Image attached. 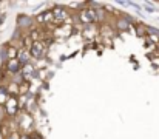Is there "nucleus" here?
Masks as SVG:
<instances>
[{
    "label": "nucleus",
    "instance_id": "nucleus-1",
    "mask_svg": "<svg viewBox=\"0 0 159 139\" xmlns=\"http://www.w3.org/2000/svg\"><path fill=\"white\" fill-rule=\"evenodd\" d=\"M17 26L22 30V31H26V30H31L34 26V19L31 16H26V14H19L17 16Z\"/></svg>",
    "mask_w": 159,
    "mask_h": 139
},
{
    "label": "nucleus",
    "instance_id": "nucleus-2",
    "mask_svg": "<svg viewBox=\"0 0 159 139\" xmlns=\"http://www.w3.org/2000/svg\"><path fill=\"white\" fill-rule=\"evenodd\" d=\"M45 51H47V48H45V45L39 40V42H33L31 44V46H30V54L34 57V59H42L43 56H45Z\"/></svg>",
    "mask_w": 159,
    "mask_h": 139
},
{
    "label": "nucleus",
    "instance_id": "nucleus-3",
    "mask_svg": "<svg viewBox=\"0 0 159 139\" xmlns=\"http://www.w3.org/2000/svg\"><path fill=\"white\" fill-rule=\"evenodd\" d=\"M22 68H23V65L17 60V59H11L8 63H6V73H9V74H17V73H20L22 71Z\"/></svg>",
    "mask_w": 159,
    "mask_h": 139
},
{
    "label": "nucleus",
    "instance_id": "nucleus-4",
    "mask_svg": "<svg viewBox=\"0 0 159 139\" xmlns=\"http://www.w3.org/2000/svg\"><path fill=\"white\" fill-rule=\"evenodd\" d=\"M51 12H53V17H54V22H56V23L63 22V20L66 19V16H68L66 9H65V8H60V6H56Z\"/></svg>",
    "mask_w": 159,
    "mask_h": 139
},
{
    "label": "nucleus",
    "instance_id": "nucleus-5",
    "mask_svg": "<svg viewBox=\"0 0 159 139\" xmlns=\"http://www.w3.org/2000/svg\"><path fill=\"white\" fill-rule=\"evenodd\" d=\"M17 99L16 97H9V100L6 102V105H5V110H8V114L11 116V118H14V114H16V111H17Z\"/></svg>",
    "mask_w": 159,
    "mask_h": 139
},
{
    "label": "nucleus",
    "instance_id": "nucleus-6",
    "mask_svg": "<svg viewBox=\"0 0 159 139\" xmlns=\"http://www.w3.org/2000/svg\"><path fill=\"white\" fill-rule=\"evenodd\" d=\"M113 28H114V30H119V31H127V30L130 28V23H128L124 17H119V19H116V20H114Z\"/></svg>",
    "mask_w": 159,
    "mask_h": 139
},
{
    "label": "nucleus",
    "instance_id": "nucleus-7",
    "mask_svg": "<svg viewBox=\"0 0 159 139\" xmlns=\"http://www.w3.org/2000/svg\"><path fill=\"white\" fill-rule=\"evenodd\" d=\"M94 14H96V22H101V23H105L108 20V16H107V11L102 6H98L94 8Z\"/></svg>",
    "mask_w": 159,
    "mask_h": 139
},
{
    "label": "nucleus",
    "instance_id": "nucleus-8",
    "mask_svg": "<svg viewBox=\"0 0 159 139\" xmlns=\"http://www.w3.org/2000/svg\"><path fill=\"white\" fill-rule=\"evenodd\" d=\"M17 60L25 67V65H28L30 63V53H26V49L25 48H22V49H19V53H17Z\"/></svg>",
    "mask_w": 159,
    "mask_h": 139
},
{
    "label": "nucleus",
    "instance_id": "nucleus-9",
    "mask_svg": "<svg viewBox=\"0 0 159 139\" xmlns=\"http://www.w3.org/2000/svg\"><path fill=\"white\" fill-rule=\"evenodd\" d=\"M0 60H2V63H5V65L11 60V57H9V46L8 45H3L0 48Z\"/></svg>",
    "mask_w": 159,
    "mask_h": 139
},
{
    "label": "nucleus",
    "instance_id": "nucleus-10",
    "mask_svg": "<svg viewBox=\"0 0 159 139\" xmlns=\"http://www.w3.org/2000/svg\"><path fill=\"white\" fill-rule=\"evenodd\" d=\"M9 93H8V88L6 87H0V105H6V102L9 100Z\"/></svg>",
    "mask_w": 159,
    "mask_h": 139
},
{
    "label": "nucleus",
    "instance_id": "nucleus-11",
    "mask_svg": "<svg viewBox=\"0 0 159 139\" xmlns=\"http://www.w3.org/2000/svg\"><path fill=\"white\" fill-rule=\"evenodd\" d=\"M134 30H136V34L139 37H145L147 36V26L144 23H134Z\"/></svg>",
    "mask_w": 159,
    "mask_h": 139
},
{
    "label": "nucleus",
    "instance_id": "nucleus-12",
    "mask_svg": "<svg viewBox=\"0 0 159 139\" xmlns=\"http://www.w3.org/2000/svg\"><path fill=\"white\" fill-rule=\"evenodd\" d=\"M12 82H14V85H22V84H25V76H23V73L20 71V73L14 74V76H12Z\"/></svg>",
    "mask_w": 159,
    "mask_h": 139
},
{
    "label": "nucleus",
    "instance_id": "nucleus-13",
    "mask_svg": "<svg viewBox=\"0 0 159 139\" xmlns=\"http://www.w3.org/2000/svg\"><path fill=\"white\" fill-rule=\"evenodd\" d=\"M34 71H36V70H34V67H33L31 63H28V65H25V67L22 68V73H23L25 77H26V76H33Z\"/></svg>",
    "mask_w": 159,
    "mask_h": 139
},
{
    "label": "nucleus",
    "instance_id": "nucleus-14",
    "mask_svg": "<svg viewBox=\"0 0 159 139\" xmlns=\"http://www.w3.org/2000/svg\"><path fill=\"white\" fill-rule=\"evenodd\" d=\"M144 6H145V9L148 11V12H155L156 11V8L153 6V3H150V2H145L144 3Z\"/></svg>",
    "mask_w": 159,
    "mask_h": 139
},
{
    "label": "nucleus",
    "instance_id": "nucleus-15",
    "mask_svg": "<svg viewBox=\"0 0 159 139\" xmlns=\"http://www.w3.org/2000/svg\"><path fill=\"white\" fill-rule=\"evenodd\" d=\"M5 139H20V135H19L17 132H12V133H11L9 136H6Z\"/></svg>",
    "mask_w": 159,
    "mask_h": 139
},
{
    "label": "nucleus",
    "instance_id": "nucleus-16",
    "mask_svg": "<svg viewBox=\"0 0 159 139\" xmlns=\"http://www.w3.org/2000/svg\"><path fill=\"white\" fill-rule=\"evenodd\" d=\"M20 139H33V136L28 135V133H22V135H20Z\"/></svg>",
    "mask_w": 159,
    "mask_h": 139
},
{
    "label": "nucleus",
    "instance_id": "nucleus-17",
    "mask_svg": "<svg viewBox=\"0 0 159 139\" xmlns=\"http://www.w3.org/2000/svg\"><path fill=\"white\" fill-rule=\"evenodd\" d=\"M158 46H159V45H158Z\"/></svg>",
    "mask_w": 159,
    "mask_h": 139
}]
</instances>
